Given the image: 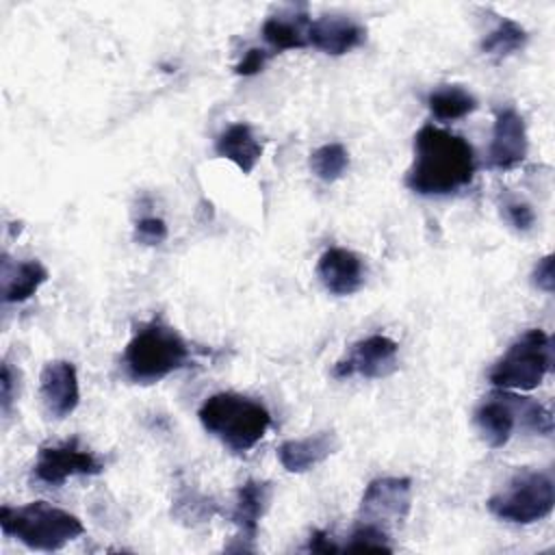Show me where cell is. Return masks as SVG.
Segmentation results:
<instances>
[{"label":"cell","instance_id":"6da1fadb","mask_svg":"<svg viewBox=\"0 0 555 555\" xmlns=\"http://www.w3.org/2000/svg\"><path fill=\"white\" fill-rule=\"evenodd\" d=\"M473 145L440 126L425 124L414 134V160L405 186L418 195H449L475 176Z\"/></svg>","mask_w":555,"mask_h":555},{"label":"cell","instance_id":"7a4b0ae2","mask_svg":"<svg viewBox=\"0 0 555 555\" xmlns=\"http://www.w3.org/2000/svg\"><path fill=\"white\" fill-rule=\"evenodd\" d=\"M191 349L186 340L160 319L143 323L124 351V371L134 384H156L169 373L186 366Z\"/></svg>","mask_w":555,"mask_h":555},{"label":"cell","instance_id":"3957f363","mask_svg":"<svg viewBox=\"0 0 555 555\" xmlns=\"http://www.w3.org/2000/svg\"><path fill=\"white\" fill-rule=\"evenodd\" d=\"M199 423L232 451H249L269 429V410L238 392L210 395L199 405Z\"/></svg>","mask_w":555,"mask_h":555},{"label":"cell","instance_id":"277c9868","mask_svg":"<svg viewBox=\"0 0 555 555\" xmlns=\"http://www.w3.org/2000/svg\"><path fill=\"white\" fill-rule=\"evenodd\" d=\"M0 525L4 535L35 551H59L85 533L82 522L74 514L46 501H33L22 507L2 505Z\"/></svg>","mask_w":555,"mask_h":555},{"label":"cell","instance_id":"5b68a950","mask_svg":"<svg viewBox=\"0 0 555 555\" xmlns=\"http://www.w3.org/2000/svg\"><path fill=\"white\" fill-rule=\"evenodd\" d=\"M553 364L551 336L538 327L525 332L503 358L494 362L488 379L503 390H531L535 388Z\"/></svg>","mask_w":555,"mask_h":555},{"label":"cell","instance_id":"8992f818","mask_svg":"<svg viewBox=\"0 0 555 555\" xmlns=\"http://www.w3.org/2000/svg\"><path fill=\"white\" fill-rule=\"evenodd\" d=\"M555 486L551 475L540 470H522L509 479L505 490L488 499V509L507 522L531 525L553 512Z\"/></svg>","mask_w":555,"mask_h":555},{"label":"cell","instance_id":"52a82bcc","mask_svg":"<svg viewBox=\"0 0 555 555\" xmlns=\"http://www.w3.org/2000/svg\"><path fill=\"white\" fill-rule=\"evenodd\" d=\"M412 505V481L408 477H379L373 479L360 501V522H371L388 531L401 525Z\"/></svg>","mask_w":555,"mask_h":555},{"label":"cell","instance_id":"ba28073f","mask_svg":"<svg viewBox=\"0 0 555 555\" xmlns=\"http://www.w3.org/2000/svg\"><path fill=\"white\" fill-rule=\"evenodd\" d=\"M104 468L102 460L80 449L76 440L56 444V447H41L37 462H35V477L48 486H61L67 477L74 475H100Z\"/></svg>","mask_w":555,"mask_h":555},{"label":"cell","instance_id":"9c48e42d","mask_svg":"<svg viewBox=\"0 0 555 555\" xmlns=\"http://www.w3.org/2000/svg\"><path fill=\"white\" fill-rule=\"evenodd\" d=\"M399 345L382 334H373L353 345L347 358L336 362L334 377L345 379L351 375H360L366 379H382L395 373L397 369Z\"/></svg>","mask_w":555,"mask_h":555},{"label":"cell","instance_id":"30bf717a","mask_svg":"<svg viewBox=\"0 0 555 555\" xmlns=\"http://www.w3.org/2000/svg\"><path fill=\"white\" fill-rule=\"evenodd\" d=\"M39 395L50 416L54 418L69 416L80 401L76 366L67 360L48 362L39 377Z\"/></svg>","mask_w":555,"mask_h":555},{"label":"cell","instance_id":"8fae6325","mask_svg":"<svg viewBox=\"0 0 555 555\" xmlns=\"http://www.w3.org/2000/svg\"><path fill=\"white\" fill-rule=\"evenodd\" d=\"M527 147L525 119L514 108H501L494 119L488 165L494 169H512L525 160Z\"/></svg>","mask_w":555,"mask_h":555},{"label":"cell","instance_id":"7c38bea8","mask_svg":"<svg viewBox=\"0 0 555 555\" xmlns=\"http://www.w3.org/2000/svg\"><path fill=\"white\" fill-rule=\"evenodd\" d=\"M321 284L338 297L353 295L364 284V267L358 254L345 247H330L323 251L317 264Z\"/></svg>","mask_w":555,"mask_h":555},{"label":"cell","instance_id":"4fadbf2b","mask_svg":"<svg viewBox=\"0 0 555 555\" xmlns=\"http://www.w3.org/2000/svg\"><path fill=\"white\" fill-rule=\"evenodd\" d=\"M473 421H475L481 438L488 442V447L499 449V447L507 444L514 427L518 425L514 395L505 392V390L490 395L486 401H481L477 405Z\"/></svg>","mask_w":555,"mask_h":555},{"label":"cell","instance_id":"5bb4252c","mask_svg":"<svg viewBox=\"0 0 555 555\" xmlns=\"http://www.w3.org/2000/svg\"><path fill=\"white\" fill-rule=\"evenodd\" d=\"M364 37L366 30L358 22L340 15H323L308 24V46L334 56L358 48Z\"/></svg>","mask_w":555,"mask_h":555},{"label":"cell","instance_id":"9a60e30c","mask_svg":"<svg viewBox=\"0 0 555 555\" xmlns=\"http://www.w3.org/2000/svg\"><path fill=\"white\" fill-rule=\"evenodd\" d=\"M271 494H273V488L267 481L249 479L243 486H238L234 509H232V516H230L232 522L238 529L236 540H241V542H254L256 540L258 522H260L262 514L267 512V507L271 503Z\"/></svg>","mask_w":555,"mask_h":555},{"label":"cell","instance_id":"2e32d148","mask_svg":"<svg viewBox=\"0 0 555 555\" xmlns=\"http://www.w3.org/2000/svg\"><path fill=\"white\" fill-rule=\"evenodd\" d=\"M338 449V436L332 429L306 436L299 440H286L278 447L280 464L288 473H306L312 466L321 464Z\"/></svg>","mask_w":555,"mask_h":555},{"label":"cell","instance_id":"e0dca14e","mask_svg":"<svg viewBox=\"0 0 555 555\" xmlns=\"http://www.w3.org/2000/svg\"><path fill=\"white\" fill-rule=\"evenodd\" d=\"M48 280V269L39 260L13 262L9 256H2L0 267V288L2 301L20 304L33 297L39 286Z\"/></svg>","mask_w":555,"mask_h":555},{"label":"cell","instance_id":"ac0fdd59","mask_svg":"<svg viewBox=\"0 0 555 555\" xmlns=\"http://www.w3.org/2000/svg\"><path fill=\"white\" fill-rule=\"evenodd\" d=\"M215 152L217 156L232 160L243 173H251L262 156V143L256 139L254 130L247 124L236 121L219 134Z\"/></svg>","mask_w":555,"mask_h":555},{"label":"cell","instance_id":"d6986e66","mask_svg":"<svg viewBox=\"0 0 555 555\" xmlns=\"http://www.w3.org/2000/svg\"><path fill=\"white\" fill-rule=\"evenodd\" d=\"M308 15H273L262 24V37L273 50H299L308 46Z\"/></svg>","mask_w":555,"mask_h":555},{"label":"cell","instance_id":"ffe728a7","mask_svg":"<svg viewBox=\"0 0 555 555\" xmlns=\"http://www.w3.org/2000/svg\"><path fill=\"white\" fill-rule=\"evenodd\" d=\"M427 106L436 119L453 121L473 113L477 108V100L464 87L444 85L427 95Z\"/></svg>","mask_w":555,"mask_h":555},{"label":"cell","instance_id":"44dd1931","mask_svg":"<svg viewBox=\"0 0 555 555\" xmlns=\"http://www.w3.org/2000/svg\"><path fill=\"white\" fill-rule=\"evenodd\" d=\"M527 43V30L514 22L503 17L481 41V52L501 61L514 52H518Z\"/></svg>","mask_w":555,"mask_h":555},{"label":"cell","instance_id":"7402d4cb","mask_svg":"<svg viewBox=\"0 0 555 555\" xmlns=\"http://www.w3.org/2000/svg\"><path fill=\"white\" fill-rule=\"evenodd\" d=\"M349 167V154L340 143H325L310 154V169L323 182L338 180Z\"/></svg>","mask_w":555,"mask_h":555},{"label":"cell","instance_id":"603a6c76","mask_svg":"<svg viewBox=\"0 0 555 555\" xmlns=\"http://www.w3.org/2000/svg\"><path fill=\"white\" fill-rule=\"evenodd\" d=\"M514 401H516V416H518V423L522 425V429L542 434V436H551L553 416H551L548 408H544L542 403H538L529 397H518V395H514Z\"/></svg>","mask_w":555,"mask_h":555},{"label":"cell","instance_id":"cb8c5ba5","mask_svg":"<svg viewBox=\"0 0 555 555\" xmlns=\"http://www.w3.org/2000/svg\"><path fill=\"white\" fill-rule=\"evenodd\" d=\"M345 548L347 551H392V544L388 542V531L371 522H360L349 535V542L345 544Z\"/></svg>","mask_w":555,"mask_h":555},{"label":"cell","instance_id":"d4e9b609","mask_svg":"<svg viewBox=\"0 0 555 555\" xmlns=\"http://www.w3.org/2000/svg\"><path fill=\"white\" fill-rule=\"evenodd\" d=\"M167 238V225L158 217H143L134 223V241L141 245H158Z\"/></svg>","mask_w":555,"mask_h":555},{"label":"cell","instance_id":"484cf974","mask_svg":"<svg viewBox=\"0 0 555 555\" xmlns=\"http://www.w3.org/2000/svg\"><path fill=\"white\" fill-rule=\"evenodd\" d=\"M505 217L520 232L531 230V225L535 223L533 208L529 204H525V202H509V204H505Z\"/></svg>","mask_w":555,"mask_h":555},{"label":"cell","instance_id":"4316f807","mask_svg":"<svg viewBox=\"0 0 555 555\" xmlns=\"http://www.w3.org/2000/svg\"><path fill=\"white\" fill-rule=\"evenodd\" d=\"M267 59H269V54H267L262 48H249V50L243 54V59L236 63L234 72H236L238 76H254V74H258V72L264 67Z\"/></svg>","mask_w":555,"mask_h":555},{"label":"cell","instance_id":"83f0119b","mask_svg":"<svg viewBox=\"0 0 555 555\" xmlns=\"http://www.w3.org/2000/svg\"><path fill=\"white\" fill-rule=\"evenodd\" d=\"M533 284L542 288L544 293H553L555 288V271H553V254H546L542 260H538L533 269Z\"/></svg>","mask_w":555,"mask_h":555},{"label":"cell","instance_id":"f1b7e54d","mask_svg":"<svg viewBox=\"0 0 555 555\" xmlns=\"http://www.w3.org/2000/svg\"><path fill=\"white\" fill-rule=\"evenodd\" d=\"M13 371H11V366H9V362H4L2 364V377H0V403H2V412L4 414H9V410H11V403H13V399H15V395H13Z\"/></svg>","mask_w":555,"mask_h":555},{"label":"cell","instance_id":"f546056e","mask_svg":"<svg viewBox=\"0 0 555 555\" xmlns=\"http://www.w3.org/2000/svg\"><path fill=\"white\" fill-rule=\"evenodd\" d=\"M306 548L312 551V553H325V555L340 551V548L332 542V538H330L325 531H312V535H310Z\"/></svg>","mask_w":555,"mask_h":555}]
</instances>
